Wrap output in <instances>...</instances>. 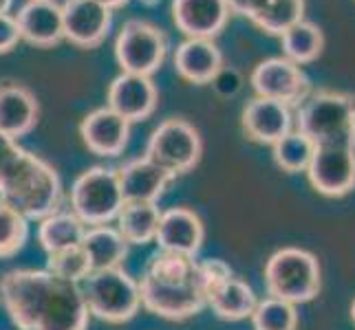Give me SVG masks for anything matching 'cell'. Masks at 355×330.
I'll return each mask as SVG.
<instances>
[{"label":"cell","mask_w":355,"mask_h":330,"mask_svg":"<svg viewBox=\"0 0 355 330\" xmlns=\"http://www.w3.org/2000/svg\"><path fill=\"white\" fill-rule=\"evenodd\" d=\"M0 302L18 330H87L82 288L46 268H14L0 277Z\"/></svg>","instance_id":"1"},{"label":"cell","mask_w":355,"mask_h":330,"mask_svg":"<svg viewBox=\"0 0 355 330\" xmlns=\"http://www.w3.org/2000/svg\"><path fill=\"white\" fill-rule=\"evenodd\" d=\"M62 183L55 169L0 132V199L27 218L40 220L58 212Z\"/></svg>","instance_id":"2"},{"label":"cell","mask_w":355,"mask_h":330,"mask_svg":"<svg viewBox=\"0 0 355 330\" xmlns=\"http://www.w3.org/2000/svg\"><path fill=\"white\" fill-rule=\"evenodd\" d=\"M141 306L170 322H183L205 306L197 260L175 251H157L139 282Z\"/></svg>","instance_id":"3"},{"label":"cell","mask_w":355,"mask_h":330,"mask_svg":"<svg viewBox=\"0 0 355 330\" xmlns=\"http://www.w3.org/2000/svg\"><path fill=\"white\" fill-rule=\"evenodd\" d=\"M320 286V264L313 253L304 249L285 247L276 251L265 264V288L269 297L296 306L318 297Z\"/></svg>","instance_id":"4"},{"label":"cell","mask_w":355,"mask_h":330,"mask_svg":"<svg viewBox=\"0 0 355 330\" xmlns=\"http://www.w3.org/2000/svg\"><path fill=\"white\" fill-rule=\"evenodd\" d=\"M80 288L89 315L106 324H126L141 309L139 282H135L124 268L93 271Z\"/></svg>","instance_id":"5"},{"label":"cell","mask_w":355,"mask_h":330,"mask_svg":"<svg viewBox=\"0 0 355 330\" xmlns=\"http://www.w3.org/2000/svg\"><path fill=\"white\" fill-rule=\"evenodd\" d=\"M124 207V194L115 169L95 165L84 169L71 187V212L87 227H100L117 220Z\"/></svg>","instance_id":"6"},{"label":"cell","mask_w":355,"mask_h":330,"mask_svg":"<svg viewBox=\"0 0 355 330\" xmlns=\"http://www.w3.org/2000/svg\"><path fill=\"white\" fill-rule=\"evenodd\" d=\"M353 119L355 95L336 91H311V95L298 106L296 113L298 132L309 137L311 143L355 134Z\"/></svg>","instance_id":"7"},{"label":"cell","mask_w":355,"mask_h":330,"mask_svg":"<svg viewBox=\"0 0 355 330\" xmlns=\"http://www.w3.org/2000/svg\"><path fill=\"white\" fill-rule=\"evenodd\" d=\"M309 183L322 196L340 199L355 187V134L313 143Z\"/></svg>","instance_id":"8"},{"label":"cell","mask_w":355,"mask_h":330,"mask_svg":"<svg viewBox=\"0 0 355 330\" xmlns=\"http://www.w3.org/2000/svg\"><path fill=\"white\" fill-rule=\"evenodd\" d=\"M203 154L199 130L186 119H166L159 124L146 145V156L162 165L175 178L197 167Z\"/></svg>","instance_id":"9"},{"label":"cell","mask_w":355,"mask_h":330,"mask_svg":"<svg viewBox=\"0 0 355 330\" xmlns=\"http://www.w3.org/2000/svg\"><path fill=\"white\" fill-rule=\"evenodd\" d=\"M168 53V38L164 29L148 20H126L115 40V57L121 73L150 77L162 68Z\"/></svg>","instance_id":"10"},{"label":"cell","mask_w":355,"mask_h":330,"mask_svg":"<svg viewBox=\"0 0 355 330\" xmlns=\"http://www.w3.org/2000/svg\"><path fill=\"white\" fill-rule=\"evenodd\" d=\"M252 86L259 97L285 106H300L311 95V80L287 57H269L254 68Z\"/></svg>","instance_id":"11"},{"label":"cell","mask_w":355,"mask_h":330,"mask_svg":"<svg viewBox=\"0 0 355 330\" xmlns=\"http://www.w3.org/2000/svg\"><path fill=\"white\" fill-rule=\"evenodd\" d=\"M64 40L80 48L100 46L113 27V9L100 0H64L62 3Z\"/></svg>","instance_id":"12"},{"label":"cell","mask_w":355,"mask_h":330,"mask_svg":"<svg viewBox=\"0 0 355 330\" xmlns=\"http://www.w3.org/2000/svg\"><path fill=\"white\" fill-rule=\"evenodd\" d=\"M108 108L124 117L128 124L148 119L159 102L157 86L150 77L135 75V73H121L117 75L106 93Z\"/></svg>","instance_id":"13"},{"label":"cell","mask_w":355,"mask_h":330,"mask_svg":"<svg viewBox=\"0 0 355 330\" xmlns=\"http://www.w3.org/2000/svg\"><path fill=\"white\" fill-rule=\"evenodd\" d=\"M230 16L227 0H173V20L186 38L214 40Z\"/></svg>","instance_id":"14"},{"label":"cell","mask_w":355,"mask_h":330,"mask_svg":"<svg viewBox=\"0 0 355 330\" xmlns=\"http://www.w3.org/2000/svg\"><path fill=\"white\" fill-rule=\"evenodd\" d=\"M80 134L84 145L97 156H119L130 139V124L108 106L97 108L82 119Z\"/></svg>","instance_id":"15"},{"label":"cell","mask_w":355,"mask_h":330,"mask_svg":"<svg viewBox=\"0 0 355 330\" xmlns=\"http://www.w3.org/2000/svg\"><path fill=\"white\" fill-rule=\"evenodd\" d=\"M20 38L33 46L49 48L64 40L62 5L55 0H27L16 14Z\"/></svg>","instance_id":"16"},{"label":"cell","mask_w":355,"mask_h":330,"mask_svg":"<svg viewBox=\"0 0 355 330\" xmlns=\"http://www.w3.org/2000/svg\"><path fill=\"white\" fill-rule=\"evenodd\" d=\"M203 238H205V227L199 214H194L188 207H173V210L162 212V220H159V229L155 238L159 249L197 258Z\"/></svg>","instance_id":"17"},{"label":"cell","mask_w":355,"mask_h":330,"mask_svg":"<svg viewBox=\"0 0 355 330\" xmlns=\"http://www.w3.org/2000/svg\"><path fill=\"white\" fill-rule=\"evenodd\" d=\"M115 172L121 194H124V203H157L164 196L166 187L175 181L173 174L150 161L148 156L132 158Z\"/></svg>","instance_id":"18"},{"label":"cell","mask_w":355,"mask_h":330,"mask_svg":"<svg viewBox=\"0 0 355 330\" xmlns=\"http://www.w3.org/2000/svg\"><path fill=\"white\" fill-rule=\"evenodd\" d=\"M241 124L245 137L250 141L274 145L291 132V108L274 100L256 97L243 108Z\"/></svg>","instance_id":"19"},{"label":"cell","mask_w":355,"mask_h":330,"mask_svg":"<svg viewBox=\"0 0 355 330\" xmlns=\"http://www.w3.org/2000/svg\"><path fill=\"white\" fill-rule=\"evenodd\" d=\"M38 115V100L29 89L14 82L0 84V132L18 141L35 128Z\"/></svg>","instance_id":"20"},{"label":"cell","mask_w":355,"mask_h":330,"mask_svg":"<svg viewBox=\"0 0 355 330\" xmlns=\"http://www.w3.org/2000/svg\"><path fill=\"white\" fill-rule=\"evenodd\" d=\"M223 68V53L214 40L188 38L175 51V71L190 84H210Z\"/></svg>","instance_id":"21"},{"label":"cell","mask_w":355,"mask_h":330,"mask_svg":"<svg viewBox=\"0 0 355 330\" xmlns=\"http://www.w3.org/2000/svg\"><path fill=\"white\" fill-rule=\"evenodd\" d=\"M256 304H259V300H256L252 286L236 275L227 277L223 284L207 293V306L212 309L218 320L225 322L248 320V317H252Z\"/></svg>","instance_id":"22"},{"label":"cell","mask_w":355,"mask_h":330,"mask_svg":"<svg viewBox=\"0 0 355 330\" xmlns=\"http://www.w3.org/2000/svg\"><path fill=\"white\" fill-rule=\"evenodd\" d=\"M128 247L130 244L124 240V236L108 225L89 227L82 238V249L87 251L93 271L119 268V264L128 255Z\"/></svg>","instance_id":"23"},{"label":"cell","mask_w":355,"mask_h":330,"mask_svg":"<svg viewBox=\"0 0 355 330\" xmlns=\"http://www.w3.org/2000/svg\"><path fill=\"white\" fill-rule=\"evenodd\" d=\"M159 220L157 203H124L117 214V231L128 244H148L157 238Z\"/></svg>","instance_id":"24"},{"label":"cell","mask_w":355,"mask_h":330,"mask_svg":"<svg viewBox=\"0 0 355 330\" xmlns=\"http://www.w3.org/2000/svg\"><path fill=\"white\" fill-rule=\"evenodd\" d=\"M87 225L73 212H53L40 220L38 225V242L46 253L60 249H69L82 244V238L87 234Z\"/></svg>","instance_id":"25"},{"label":"cell","mask_w":355,"mask_h":330,"mask_svg":"<svg viewBox=\"0 0 355 330\" xmlns=\"http://www.w3.org/2000/svg\"><path fill=\"white\" fill-rule=\"evenodd\" d=\"M283 53L289 62L293 64H309L324 48V33L318 24L309 20H300L298 24H293L291 29H287L283 35Z\"/></svg>","instance_id":"26"},{"label":"cell","mask_w":355,"mask_h":330,"mask_svg":"<svg viewBox=\"0 0 355 330\" xmlns=\"http://www.w3.org/2000/svg\"><path fill=\"white\" fill-rule=\"evenodd\" d=\"M304 20V0H269L252 22L267 35H283L293 24Z\"/></svg>","instance_id":"27"},{"label":"cell","mask_w":355,"mask_h":330,"mask_svg":"<svg viewBox=\"0 0 355 330\" xmlns=\"http://www.w3.org/2000/svg\"><path fill=\"white\" fill-rule=\"evenodd\" d=\"M274 161L280 169H285L289 174L307 172L313 156V143L309 137H304L302 132H289L283 139L272 145Z\"/></svg>","instance_id":"28"},{"label":"cell","mask_w":355,"mask_h":330,"mask_svg":"<svg viewBox=\"0 0 355 330\" xmlns=\"http://www.w3.org/2000/svg\"><path fill=\"white\" fill-rule=\"evenodd\" d=\"M29 238V220L0 199V260L16 255Z\"/></svg>","instance_id":"29"},{"label":"cell","mask_w":355,"mask_h":330,"mask_svg":"<svg viewBox=\"0 0 355 330\" xmlns=\"http://www.w3.org/2000/svg\"><path fill=\"white\" fill-rule=\"evenodd\" d=\"M46 271L62 279H69V282L82 284L93 273V268L82 244H76V247L46 253Z\"/></svg>","instance_id":"30"},{"label":"cell","mask_w":355,"mask_h":330,"mask_svg":"<svg viewBox=\"0 0 355 330\" xmlns=\"http://www.w3.org/2000/svg\"><path fill=\"white\" fill-rule=\"evenodd\" d=\"M254 330H298V313L289 302L267 297L252 313Z\"/></svg>","instance_id":"31"},{"label":"cell","mask_w":355,"mask_h":330,"mask_svg":"<svg viewBox=\"0 0 355 330\" xmlns=\"http://www.w3.org/2000/svg\"><path fill=\"white\" fill-rule=\"evenodd\" d=\"M197 268H199V279L201 286L205 291V302H207V293L212 288H216L218 284H223L227 277L234 275L232 266L218 258H207V260H197Z\"/></svg>","instance_id":"32"},{"label":"cell","mask_w":355,"mask_h":330,"mask_svg":"<svg viewBox=\"0 0 355 330\" xmlns=\"http://www.w3.org/2000/svg\"><path fill=\"white\" fill-rule=\"evenodd\" d=\"M20 40L22 38H20V29H18L16 16L0 14V55L14 51Z\"/></svg>","instance_id":"33"},{"label":"cell","mask_w":355,"mask_h":330,"mask_svg":"<svg viewBox=\"0 0 355 330\" xmlns=\"http://www.w3.org/2000/svg\"><path fill=\"white\" fill-rule=\"evenodd\" d=\"M214 84V89L218 93H223V95H234L239 89H241V75L234 71V68H227L223 66L221 71L216 73V77L210 82Z\"/></svg>","instance_id":"34"},{"label":"cell","mask_w":355,"mask_h":330,"mask_svg":"<svg viewBox=\"0 0 355 330\" xmlns=\"http://www.w3.org/2000/svg\"><path fill=\"white\" fill-rule=\"evenodd\" d=\"M269 0H227L232 14H239L248 20H254L267 7Z\"/></svg>","instance_id":"35"},{"label":"cell","mask_w":355,"mask_h":330,"mask_svg":"<svg viewBox=\"0 0 355 330\" xmlns=\"http://www.w3.org/2000/svg\"><path fill=\"white\" fill-rule=\"evenodd\" d=\"M100 3H104L106 7H111V9H117V7H124L128 0H100Z\"/></svg>","instance_id":"36"},{"label":"cell","mask_w":355,"mask_h":330,"mask_svg":"<svg viewBox=\"0 0 355 330\" xmlns=\"http://www.w3.org/2000/svg\"><path fill=\"white\" fill-rule=\"evenodd\" d=\"M14 7V0H0V14H9Z\"/></svg>","instance_id":"37"},{"label":"cell","mask_w":355,"mask_h":330,"mask_svg":"<svg viewBox=\"0 0 355 330\" xmlns=\"http://www.w3.org/2000/svg\"><path fill=\"white\" fill-rule=\"evenodd\" d=\"M141 5H148V7H153V5H157V3H162V0H139Z\"/></svg>","instance_id":"38"},{"label":"cell","mask_w":355,"mask_h":330,"mask_svg":"<svg viewBox=\"0 0 355 330\" xmlns=\"http://www.w3.org/2000/svg\"><path fill=\"white\" fill-rule=\"evenodd\" d=\"M351 320H353V324H355V300H353V304H351Z\"/></svg>","instance_id":"39"},{"label":"cell","mask_w":355,"mask_h":330,"mask_svg":"<svg viewBox=\"0 0 355 330\" xmlns=\"http://www.w3.org/2000/svg\"><path fill=\"white\" fill-rule=\"evenodd\" d=\"M353 132H355V119H353Z\"/></svg>","instance_id":"40"}]
</instances>
